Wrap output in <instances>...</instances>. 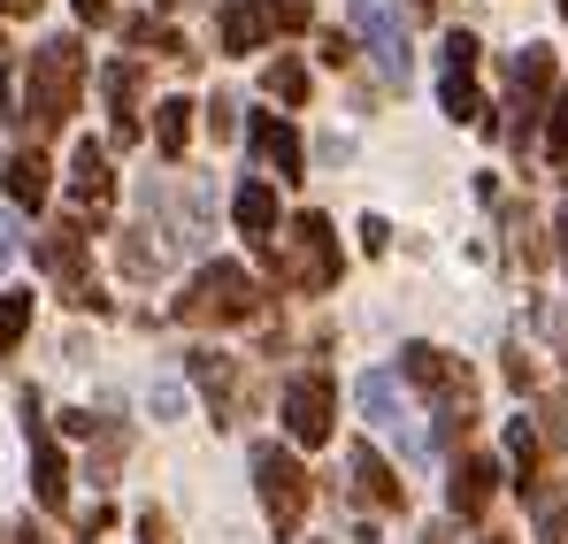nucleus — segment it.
Returning a JSON list of instances; mask_svg holds the SVG:
<instances>
[{"instance_id":"20","label":"nucleus","mask_w":568,"mask_h":544,"mask_svg":"<svg viewBox=\"0 0 568 544\" xmlns=\"http://www.w3.org/2000/svg\"><path fill=\"white\" fill-rule=\"evenodd\" d=\"M215 31H223V54H254L262 39H277V16H270V0H231Z\"/></svg>"},{"instance_id":"10","label":"nucleus","mask_w":568,"mask_h":544,"mask_svg":"<svg viewBox=\"0 0 568 544\" xmlns=\"http://www.w3.org/2000/svg\"><path fill=\"white\" fill-rule=\"evenodd\" d=\"M354 399H362V414H369V430H392L407 453H430V438L407 422V399H399V376L392 368H369L362 383H354Z\"/></svg>"},{"instance_id":"35","label":"nucleus","mask_w":568,"mask_h":544,"mask_svg":"<svg viewBox=\"0 0 568 544\" xmlns=\"http://www.w3.org/2000/svg\"><path fill=\"white\" fill-rule=\"evenodd\" d=\"M8 261H16V223L0 215V269H8Z\"/></svg>"},{"instance_id":"32","label":"nucleus","mask_w":568,"mask_h":544,"mask_svg":"<svg viewBox=\"0 0 568 544\" xmlns=\"http://www.w3.org/2000/svg\"><path fill=\"white\" fill-rule=\"evenodd\" d=\"M392 246V223L384 215H362V254H384Z\"/></svg>"},{"instance_id":"21","label":"nucleus","mask_w":568,"mask_h":544,"mask_svg":"<svg viewBox=\"0 0 568 544\" xmlns=\"http://www.w3.org/2000/svg\"><path fill=\"white\" fill-rule=\"evenodd\" d=\"M154 146H162V162H185V146H192V100L185 92L154 100Z\"/></svg>"},{"instance_id":"36","label":"nucleus","mask_w":568,"mask_h":544,"mask_svg":"<svg viewBox=\"0 0 568 544\" xmlns=\"http://www.w3.org/2000/svg\"><path fill=\"white\" fill-rule=\"evenodd\" d=\"M78 16H85V23H108L115 8H108V0H78Z\"/></svg>"},{"instance_id":"28","label":"nucleus","mask_w":568,"mask_h":544,"mask_svg":"<svg viewBox=\"0 0 568 544\" xmlns=\"http://www.w3.org/2000/svg\"><path fill=\"white\" fill-rule=\"evenodd\" d=\"M207 131H215V138H239V100L215 92V100H207Z\"/></svg>"},{"instance_id":"14","label":"nucleus","mask_w":568,"mask_h":544,"mask_svg":"<svg viewBox=\"0 0 568 544\" xmlns=\"http://www.w3.org/2000/svg\"><path fill=\"white\" fill-rule=\"evenodd\" d=\"M70 199H78L85 223H108L115 215V170H108V146H93V138L70 154Z\"/></svg>"},{"instance_id":"13","label":"nucleus","mask_w":568,"mask_h":544,"mask_svg":"<svg viewBox=\"0 0 568 544\" xmlns=\"http://www.w3.org/2000/svg\"><path fill=\"white\" fill-rule=\"evenodd\" d=\"M185 376L200 383V391H207V414H215V422L231 430V422H239V407H246L239 361H231V353H207V346H192V353H185Z\"/></svg>"},{"instance_id":"9","label":"nucleus","mask_w":568,"mask_h":544,"mask_svg":"<svg viewBox=\"0 0 568 544\" xmlns=\"http://www.w3.org/2000/svg\"><path fill=\"white\" fill-rule=\"evenodd\" d=\"M331 414H338V391H331V376L323 368H307V376H292L284 383V430H292V445H331Z\"/></svg>"},{"instance_id":"37","label":"nucleus","mask_w":568,"mask_h":544,"mask_svg":"<svg viewBox=\"0 0 568 544\" xmlns=\"http://www.w3.org/2000/svg\"><path fill=\"white\" fill-rule=\"evenodd\" d=\"M0 544H39V530H31V522H16V530H0Z\"/></svg>"},{"instance_id":"38","label":"nucleus","mask_w":568,"mask_h":544,"mask_svg":"<svg viewBox=\"0 0 568 544\" xmlns=\"http://www.w3.org/2000/svg\"><path fill=\"white\" fill-rule=\"evenodd\" d=\"M0 16H39V0H0Z\"/></svg>"},{"instance_id":"29","label":"nucleus","mask_w":568,"mask_h":544,"mask_svg":"<svg viewBox=\"0 0 568 544\" xmlns=\"http://www.w3.org/2000/svg\"><path fill=\"white\" fill-rule=\"evenodd\" d=\"M146 407H154V414H162V422H178V414H185V391H178V383H170V376H162V383H154V391H146Z\"/></svg>"},{"instance_id":"25","label":"nucleus","mask_w":568,"mask_h":544,"mask_svg":"<svg viewBox=\"0 0 568 544\" xmlns=\"http://www.w3.org/2000/svg\"><path fill=\"white\" fill-rule=\"evenodd\" d=\"M262 85H270V100H284V107H307V62H292V54H284V62L262 70Z\"/></svg>"},{"instance_id":"23","label":"nucleus","mask_w":568,"mask_h":544,"mask_svg":"<svg viewBox=\"0 0 568 544\" xmlns=\"http://www.w3.org/2000/svg\"><path fill=\"white\" fill-rule=\"evenodd\" d=\"M507 460H515V483L538 491V422H530V414L507 422Z\"/></svg>"},{"instance_id":"42","label":"nucleus","mask_w":568,"mask_h":544,"mask_svg":"<svg viewBox=\"0 0 568 544\" xmlns=\"http://www.w3.org/2000/svg\"><path fill=\"white\" fill-rule=\"evenodd\" d=\"M0 62H8V39H0Z\"/></svg>"},{"instance_id":"8","label":"nucleus","mask_w":568,"mask_h":544,"mask_svg":"<svg viewBox=\"0 0 568 544\" xmlns=\"http://www.w3.org/2000/svg\"><path fill=\"white\" fill-rule=\"evenodd\" d=\"M23 438H31V491H39V506L62 514L70 506V453L54 445V430L39 414V391H23Z\"/></svg>"},{"instance_id":"40","label":"nucleus","mask_w":568,"mask_h":544,"mask_svg":"<svg viewBox=\"0 0 568 544\" xmlns=\"http://www.w3.org/2000/svg\"><path fill=\"white\" fill-rule=\"evenodd\" d=\"M423 544H454V537H446V530H430V537H423Z\"/></svg>"},{"instance_id":"45","label":"nucleus","mask_w":568,"mask_h":544,"mask_svg":"<svg viewBox=\"0 0 568 544\" xmlns=\"http://www.w3.org/2000/svg\"><path fill=\"white\" fill-rule=\"evenodd\" d=\"M315 544H323V537H315Z\"/></svg>"},{"instance_id":"31","label":"nucleus","mask_w":568,"mask_h":544,"mask_svg":"<svg viewBox=\"0 0 568 544\" xmlns=\"http://www.w3.org/2000/svg\"><path fill=\"white\" fill-rule=\"evenodd\" d=\"M139 537H146V544H178V537H170V514H162V506H146V514H139Z\"/></svg>"},{"instance_id":"27","label":"nucleus","mask_w":568,"mask_h":544,"mask_svg":"<svg viewBox=\"0 0 568 544\" xmlns=\"http://www.w3.org/2000/svg\"><path fill=\"white\" fill-rule=\"evenodd\" d=\"M546 154H554V162L568 154V85H561V100H554V115H546Z\"/></svg>"},{"instance_id":"18","label":"nucleus","mask_w":568,"mask_h":544,"mask_svg":"<svg viewBox=\"0 0 568 544\" xmlns=\"http://www.w3.org/2000/svg\"><path fill=\"white\" fill-rule=\"evenodd\" d=\"M346 475H354V499H369L377 514H399V506H407V483L384 468L377 445H354V453H346Z\"/></svg>"},{"instance_id":"19","label":"nucleus","mask_w":568,"mask_h":544,"mask_svg":"<svg viewBox=\"0 0 568 544\" xmlns=\"http://www.w3.org/2000/svg\"><path fill=\"white\" fill-rule=\"evenodd\" d=\"M139 92H146V70L139 62H108L100 70V100H108V123H115L123 146L139 138Z\"/></svg>"},{"instance_id":"33","label":"nucleus","mask_w":568,"mask_h":544,"mask_svg":"<svg viewBox=\"0 0 568 544\" xmlns=\"http://www.w3.org/2000/svg\"><path fill=\"white\" fill-rule=\"evenodd\" d=\"M538 322H546V338L561 346V361H568V307H538Z\"/></svg>"},{"instance_id":"16","label":"nucleus","mask_w":568,"mask_h":544,"mask_svg":"<svg viewBox=\"0 0 568 544\" xmlns=\"http://www.w3.org/2000/svg\"><path fill=\"white\" fill-rule=\"evenodd\" d=\"M491 491H499V460L491 453H462L454 460V475H446L454 522H484V514H491Z\"/></svg>"},{"instance_id":"24","label":"nucleus","mask_w":568,"mask_h":544,"mask_svg":"<svg viewBox=\"0 0 568 544\" xmlns=\"http://www.w3.org/2000/svg\"><path fill=\"white\" fill-rule=\"evenodd\" d=\"M123 39H131V47H146V54H192L185 31H170L162 16H123Z\"/></svg>"},{"instance_id":"1","label":"nucleus","mask_w":568,"mask_h":544,"mask_svg":"<svg viewBox=\"0 0 568 544\" xmlns=\"http://www.w3.org/2000/svg\"><path fill=\"white\" fill-rule=\"evenodd\" d=\"M85 78H93L85 39H47V47H31V92H23L31 131H62V123L85 107Z\"/></svg>"},{"instance_id":"3","label":"nucleus","mask_w":568,"mask_h":544,"mask_svg":"<svg viewBox=\"0 0 568 544\" xmlns=\"http://www.w3.org/2000/svg\"><path fill=\"white\" fill-rule=\"evenodd\" d=\"M262 315V284L246 276V261H207L178 291V322L192 330H231V322H254Z\"/></svg>"},{"instance_id":"22","label":"nucleus","mask_w":568,"mask_h":544,"mask_svg":"<svg viewBox=\"0 0 568 544\" xmlns=\"http://www.w3.org/2000/svg\"><path fill=\"white\" fill-rule=\"evenodd\" d=\"M8 199L31 207V215L47 207V154H39V146H23V154L8 162Z\"/></svg>"},{"instance_id":"43","label":"nucleus","mask_w":568,"mask_h":544,"mask_svg":"<svg viewBox=\"0 0 568 544\" xmlns=\"http://www.w3.org/2000/svg\"><path fill=\"white\" fill-rule=\"evenodd\" d=\"M484 544H507V537H484Z\"/></svg>"},{"instance_id":"17","label":"nucleus","mask_w":568,"mask_h":544,"mask_svg":"<svg viewBox=\"0 0 568 544\" xmlns=\"http://www.w3.org/2000/svg\"><path fill=\"white\" fill-rule=\"evenodd\" d=\"M231 215H239V230H246V246H254V254H277L284 223H277V192H270L262 177H246V184H239Z\"/></svg>"},{"instance_id":"44","label":"nucleus","mask_w":568,"mask_h":544,"mask_svg":"<svg viewBox=\"0 0 568 544\" xmlns=\"http://www.w3.org/2000/svg\"><path fill=\"white\" fill-rule=\"evenodd\" d=\"M561 8H568V0H561Z\"/></svg>"},{"instance_id":"4","label":"nucleus","mask_w":568,"mask_h":544,"mask_svg":"<svg viewBox=\"0 0 568 544\" xmlns=\"http://www.w3.org/2000/svg\"><path fill=\"white\" fill-rule=\"evenodd\" d=\"M546 92H554V47H523L507 62V146L530 154L538 146V115H546Z\"/></svg>"},{"instance_id":"34","label":"nucleus","mask_w":568,"mask_h":544,"mask_svg":"<svg viewBox=\"0 0 568 544\" xmlns=\"http://www.w3.org/2000/svg\"><path fill=\"white\" fill-rule=\"evenodd\" d=\"M538 438H554V445H568V407H546V414H538Z\"/></svg>"},{"instance_id":"39","label":"nucleus","mask_w":568,"mask_h":544,"mask_svg":"<svg viewBox=\"0 0 568 544\" xmlns=\"http://www.w3.org/2000/svg\"><path fill=\"white\" fill-rule=\"evenodd\" d=\"M554 230H561V261H568V207H561V223H554Z\"/></svg>"},{"instance_id":"7","label":"nucleus","mask_w":568,"mask_h":544,"mask_svg":"<svg viewBox=\"0 0 568 544\" xmlns=\"http://www.w3.org/2000/svg\"><path fill=\"white\" fill-rule=\"evenodd\" d=\"M39 269L62 284V299L70 307H85V315H115V299L93 284V261H85V230L78 223H62V230H47L39 238Z\"/></svg>"},{"instance_id":"41","label":"nucleus","mask_w":568,"mask_h":544,"mask_svg":"<svg viewBox=\"0 0 568 544\" xmlns=\"http://www.w3.org/2000/svg\"><path fill=\"white\" fill-rule=\"evenodd\" d=\"M554 177H561V184H568V154H561V162H554Z\"/></svg>"},{"instance_id":"15","label":"nucleus","mask_w":568,"mask_h":544,"mask_svg":"<svg viewBox=\"0 0 568 544\" xmlns=\"http://www.w3.org/2000/svg\"><path fill=\"white\" fill-rule=\"evenodd\" d=\"M246 146H254V162L270 170L277 184L307 177V154H300V131L284 123V115H246Z\"/></svg>"},{"instance_id":"26","label":"nucleus","mask_w":568,"mask_h":544,"mask_svg":"<svg viewBox=\"0 0 568 544\" xmlns=\"http://www.w3.org/2000/svg\"><path fill=\"white\" fill-rule=\"evenodd\" d=\"M31 330V291H0V353H16Z\"/></svg>"},{"instance_id":"2","label":"nucleus","mask_w":568,"mask_h":544,"mask_svg":"<svg viewBox=\"0 0 568 544\" xmlns=\"http://www.w3.org/2000/svg\"><path fill=\"white\" fill-rule=\"evenodd\" d=\"M399 383H415L430 407H438V445H462L476 422V376L454 353H438V346H407L399 353Z\"/></svg>"},{"instance_id":"6","label":"nucleus","mask_w":568,"mask_h":544,"mask_svg":"<svg viewBox=\"0 0 568 544\" xmlns=\"http://www.w3.org/2000/svg\"><path fill=\"white\" fill-rule=\"evenodd\" d=\"M277 269L300 291H331L338 284V230L323 215H292L284 223V246H277Z\"/></svg>"},{"instance_id":"30","label":"nucleus","mask_w":568,"mask_h":544,"mask_svg":"<svg viewBox=\"0 0 568 544\" xmlns=\"http://www.w3.org/2000/svg\"><path fill=\"white\" fill-rule=\"evenodd\" d=\"M270 16H277L284 39H292V31H307V16H315V8H307V0H270Z\"/></svg>"},{"instance_id":"11","label":"nucleus","mask_w":568,"mask_h":544,"mask_svg":"<svg viewBox=\"0 0 568 544\" xmlns=\"http://www.w3.org/2000/svg\"><path fill=\"white\" fill-rule=\"evenodd\" d=\"M438 62H446V78H438V107H446L454 123H484V100H476V39H469V31H446Z\"/></svg>"},{"instance_id":"5","label":"nucleus","mask_w":568,"mask_h":544,"mask_svg":"<svg viewBox=\"0 0 568 544\" xmlns=\"http://www.w3.org/2000/svg\"><path fill=\"white\" fill-rule=\"evenodd\" d=\"M254 491H262V514H270V530L277 537H300V522H307V468L284 453V445H254Z\"/></svg>"},{"instance_id":"12","label":"nucleus","mask_w":568,"mask_h":544,"mask_svg":"<svg viewBox=\"0 0 568 544\" xmlns=\"http://www.w3.org/2000/svg\"><path fill=\"white\" fill-rule=\"evenodd\" d=\"M354 39L377 54L384 85H407V31H399V16L384 0H354Z\"/></svg>"}]
</instances>
